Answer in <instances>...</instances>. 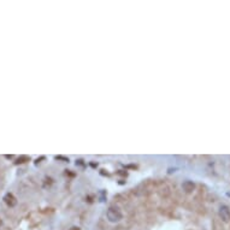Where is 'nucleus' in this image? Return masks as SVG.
<instances>
[{
    "label": "nucleus",
    "instance_id": "1",
    "mask_svg": "<svg viewBox=\"0 0 230 230\" xmlns=\"http://www.w3.org/2000/svg\"><path fill=\"white\" fill-rule=\"evenodd\" d=\"M106 217L111 222V223H118V222L123 218L122 212L117 207H110L106 212Z\"/></svg>",
    "mask_w": 230,
    "mask_h": 230
},
{
    "label": "nucleus",
    "instance_id": "2",
    "mask_svg": "<svg viewBox=\"0 0 230 230\" xmlns=\"http://www.w3.org/2000/svg\"><path fill=\"white\" fill-rule=\"evenodd\" d=\"M218 215H219L220 219L223 220V222H225V223L230 222V209L228 206H225V205H223V206L219 207Z\"/></svg>",
    "mask_w": 230,
    "mask_h": 230
},
{
    "label": "nucleus",
    "instance_id": "4",
    "mask_svg": "<svg viewBox=\"0 0 230 230\" xmlns=\"http://www.w3.org/2000/svg\"><path fill=\"white\" fill-rule=\"evenodd\" d=\"M70 230H80V229H78V228H77V227H72V228H71V229H70Z\"/></svg>",
    "mask_w": 230,
    "mask_h": 230
},
{
    "label": "nucleus",
    "instance_id": "3",
    "mask_svg": "<svg viewBox=\"0 0 230 230\" xmlns=\"http://www.w3.org/2000/svg\"><path fill=\"white\" fill-rule=\"evenodd\" d=\"M182 187H183V191L186 193H192L195 188V184L192 182V181H186V182L182 184Z\"/></svg>",
    "mask_w": 230,
    "mask_h": 230
}]
</instances>
